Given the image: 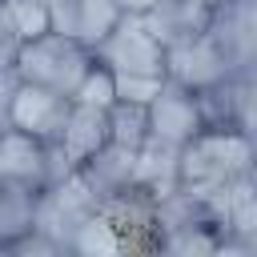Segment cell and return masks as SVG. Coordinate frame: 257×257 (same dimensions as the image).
<instances>
[{
    "instance_id": "cell-1",
    "label": "cell",
    "mask_w": 257,
    "mask_h": 257,
    "mask_svg": "<svg viewBox=\"0 0 257 257\" xmlns=\"http://www.w3.org/2000/svg\"><path fill=\"white\" fill-rule=\"evenodd\" d=\"M253 137L233 128H201L193 141L177 149V185L185 189H217L241 173H253Z\"/></svg>"
},
{
    "instance_id": "cell-2",
    "label": "cell",
    "mask_w": 257,
    "mask_h": 257,
    "mask_svg": "<svg viewBox=\"0 0 257 257\" xmlns=\"http://www.w3.org/2000/svg\"><path fill=\"white\" fill-rule=\"evenodd\" d=\"M88 64H92V48H84L80 40L60 36V32L48 28L40 36L20 40L12 72H16V80H32V84H44V88H56V92L72 96V88H76V80L84 76Z\"/></svg>"
},
{
    "instance_id": "cell-3",
    "label": "cell",
    "mask_w": 257,
    "mask_h": 257,
    "mask_svg": "<svg viewBox=\"0 0 257 257\" xmlns=\"http://www.w3.org/2000/svg\"><path fill=\"white\" fill-rule=\"evenodd\" d=\"M92 56L112 76H165V48L133 12H120V20L104 32Z\"/></svg>"
},
{
    "instance_id": "cell-4",
    "label": "cell",
    "mask_w": 257,
    "mask_h": 257,
    "mask_svg": "<svg viewBox=\"0 0 257 257\" xmlns=\"http://www.w3.org/2000/svg\"><path fill=\"white\" fill-rule=\"evenodd\" d=\"M96 213L112 225L120 253H157L161 225H157V197L141 185H124L120 193L104 197Z\"/></svg>"
},
{
    "instance_id": "cell-5",
    "label": "cell",
    "mask_w": 257,
    "mask_h": 257,
    "mask_svg": "<svg viewBox=\"0 0 257 257\" xmlns=\"http://www.w3.org/2000/svg\"><path fill=\"white\" fill-rule=\"evenodd\" d=\"M96 193L76 177V169L64 177V181H56V185H44L40 189V201H36V225L32 229H40L44 237H52L64 253H68V237L96 213Z\"/></svg>"
},
{
    "instance_id": "cell-6",
    "label": "cell",
    "mask_w": 257,
    "mask_h": 257,
    "mask_svg": "<svg viewBox=\"0 0 257 257\" xmlns=\"http://www.w3.org/2000/svg\"><path fill=\"white\" fill-rule=\"evenodd\" d=\"M205 32L233 72H257V0H217Z\"/></svg>"
},
{
    "instance_id": "cell-7",
    "label": "cell",
    "mask_w": 257,
    "mask_h": 257,
    "mask_svg": "<svg viewBox=\"0 0 257 257\" xmlns=\"http://www.w3.org/2000/svg\"><path fill=\"white\" fill-rule=\"evenodd\" d=\"M145 108H149V137L153 141H165V145H177L181 149L185 141H193L205 128L197 92L185 88V84H177V80H169V76L161 80L157 96Z\"/></svg>"
},
{
    "instance_id": "cell-8",
    "label": "cell",
    "mask_w": 257,
    "mask_h": 257,
    "mask_svg": "<svg viewBox=\"0 0 257 257\" xmlns=\"http://www.w3.org/2000/svg\"><path fill=\"white\" fill-rule=\"evenodd\" d=\"M253 76L257 72H233V76L197 92L205 128H233V133L253 137V92H257Z\"/></svg>"
},
{
    "instance_id": "cell-9",
    "label": "cell",
    "mask_w": 257,
    "mask_h": 257,
    "mask_svg": "<svg viewBox=\"0 0 257 257\" xmlns=\"http://www.w3.org/2000/svg\"><path fill=\"white\" fill-rule=\"evenodd\" d=\"M68 96L56 92V88H44V84H32V80H16V92H12V104H8V124L36 137V141H56L60 128H64V116H68Z\"/></svg>"
},
{
    "instance_id": "cell-10",
    "label": "cell",
    "mask_w": 257,
    "mask_h": 257,
    "mask_svg": "<svg viewBox=\"0 0 257 257\" xmlns=\"http://www.w3.org/2000/svg\"><path fill=\"white\" fill-rule=\"evenodd\" d=\"M165 76L185 84V88H193V92H201V88L233 76V68L221 56V48L209 40V32H201V36L177 44V48H165Z\"/></svg>"
},
{
    "instance_id": "cell-11",
    "label": "cell",
    "mask_w": 257,
    "mask_h": 257,
    "mask_svg": "<svg viewBox=\"0 0 257 257\" xmlns=\"http://www.w3.org/2000/svg\"><path fill=\"white\" fill-rule=\"evenodd\" d=\"M116 20H120V8L112 0H52L48 4V28L80 40L84 48H96Z\"/></svg>"
},
{
    "instance_id": "cell-12",
    "label": "cell",
    "mask_w": 257,
    "mask_h": 257,
    "mask_svg": "<svg viewBox=\"0 0 257 257\" xmlns=\"http://www.w3.org/2000/svg\"><path fill=\"white\" fill-rule=\"evenodd\" d=\"M213 4L209 0H157L149 12H141L145 28L161 40V48H177L209 28Z\"/></svg>"
},
{
    "instance_id": "cell-13",
    "label": "cell",
    "mask_w": 257,
    "mask_h": 257,
    "mask_svg": "<svg viewBox=\"0 0 257 257\" xmlns=\"http://www.w3.org/2000/svg\"><path fill=\"white\" fill-rule=\"evenodd\" d=\"M133 169H137V149H124L116 141H104L92 157H84L76 165V177L96 193V201L120 193L124 185H133Z\"/></svg>"
},
{
    "instance_id": "cell-14",
    "label": "cell",
    "mask_w": 257,
    "mask_h": 257,
    "mask_svg": "<svg viewBox=\"0 0 257 257\" xmlns=\"http://www.w3.org/2000/svg\"><path fill=\"white\" fill-rule=\"evenodd\" d=\"M36 201H40L36 185L0 177V253H8L20 237L32 233V225H36Z\"/></svg>"
},
{
    "instance_id": "cell-15",
    "label": "cell",
    "mask_w": 257,
    "mask_h": 257,
    "mask_svg": "<svg viewBox=\"0 0 257 257\" xmlns=\"http://www.w3.org/2000/svg\"><path fill=\"white\" fill-rule=\"evenodd\" d=\"M104 141H108V116H104V108H92V104H76L72 100L68 104V116H64V128L56 137V145L64 149V157L72 165H80Z\"/></svg>"
},
{
    "instance_id": "cell-16",
    "label": "cell",
    "mask_w": 257,
    "mask_h": 257,
    "mask_svg": "<svg viewBox=\"0 0 257 257\" xmlns=\"http://www.w3.org/2000/svg\"><path fill=\"white\" fill-rule=\"evenodd\" d=\"M0 177L44 189V141L12 128V124L0 128Z\"/></svg>"
},
{
    "instance_id": "cell-17",
    "label": "cell",
    "mask_w": 257,
    "mask_h": 257,
    "mask_svg": "<svg viewBox=\"0 0 257 257\" xmlns=\"http://www.w3.org/2000/svg\"><path fill=\"white\" fill-rule=\"evenodd\" d=\"M133 185L149 189L153 197L169 193L177 185V145H165V141H145L137 149V169H133Z\"/></svg>"
},
{
    "instance_id": "cell-18",
    "label": "cell",
    "mask_w": 257,
    "mask_h": 257,
    "mask_svg": "<svg viewBox=\"0 0 257 257\" xmlns=\"http://www.w3.org/2000/svg\"><path fill=\"white\" fill-rule=\"evenodd\" d=\"M217 245H221V229L209 225V221H193V225H173V229H161V241H157V253H181V257H217Z\"/></svg>"
},
{
    "instance_id": "cell-19",
    "label": "cell",
    "mask_w": 257,
    "mask_h": 257,
    "mask_svg": "<svg viewBox=\"0 0 257 257\" xmlns=\"http://www.w3.org/2000/svg\"><path fill=\"white\" fill-rule=\"evenodd\" d=\"M104 116H108V141H116V145H124V149H141V145L149 141V108H145V104L116 96V100L104 108Z\"/></svg>"
},
{
    "instance_id": "cell-20",
    "label": "cell",
    "mask_w": 257,
    "mask_h": 257,
    "mask_svg": "<svg viewBox=\"0 0 257 257\" xmlns=\"http://www.w3.org/2000/svg\"><path fill=\"white\" fill-rule=\"evenodd\" d=\"M68 100H76V104H92V108H108V104L116 100V80H112V72L92 56V64L84 68V76L76 80V88H72Z\"/></svg>"
},
{
    "instance_id": "cell-21",
    "label": "cell",
    "mask_w": 257,
    "mask_h": 257,
    "mask_svg": "<svg viewBox=\"0 0 257 257\" xmlns=\"http://www.w3.org/2000/svg\"><path fill=\"white\" fill-rule=\"evenodd\" d=\"M68 253H84V257H96V253H120V241H116L112 225H108L100 213H92V217L68 237Z\"/></svg>"
},
{
    "instance_id": "cell-22",
    "label": "cell",
    "mask_w": 257,
    "mask_h": 257,
    "mask_svg": "<svg viewBox=\"0 0 257 257\" xmlns=\"http://www.w3.org/2000/svg\"><path fill=\"white\" fill-rule=\"evenodd\" d=\"M4 8H8L12 28H16L20 40L48 32V4L44 0H4Z\"/></svg>"
},
{
    "instance_id": "cell-23",
    "label": "cell",
    "mask_w": 257,
    "mask_h": 257,
    "mask_svg": "<svg viewBox=\"0 0 257 257\" xmlns=\"http://www.w3.org/2000/svg\"><path fill=\"white\" fill-rule=\"evenodd\" d=\"M116 80V96L120 100H137V104H149L161 88L165 76H112Z\"/></svg>"
},
{
    "instance_id": "cell-24",
    "label": "cell",
    "mask_w": 257,
    "mask_h": 257,
    "mask_svg": "<svg viewBox=\"0 0 257 257\" xmlns=\"http://www.w3.org/2000/svg\"><path fill=\"white\" fill-rule=\"evenodd\" d=\"M16 48H20V36H16L12 16H8V8H4V0H0V72H4V68H12Z\"/></svg>"
},
{
    "instance_id": "cell-25",
    "label": "cell",
    "mask_w": 257,
    "mask_h": 257,
    "mask_svg": "<svg viewBox=\"0 0 257 257\" xmlns=\"http://www.w3.org/2000/svg\"><path fill=\"white\" fill-rule=\"evenodd\" d=\"M12 92H16V72L4 68V72H0V128H8V104H12Z\"/></svg>"
},
{
    "instance_id": "cell-26",
    "label": "cell",
    "mask_w": 257,
    "mask_h": 257,
    "mask_svg": "<svg viewBox=\"0 0 257 257\" xmlns=\"http://www.w3.org/2000/svg\"><path fill=\"white\" fill-rule=\"evenodd\" d=\"M112 4H116L120 12H133V16H141V12H149L157 0H112Z\"/></svg>"
},
{
    "instance_id": "cell-27",
    "label": "cell",
    "mask_w": 257,
    "mask_h": 257,
    "mask_svg": "<svg viewBox=\"0 0 257 257\" xmlns=\"http://www.w3.org/2000/svg\"><path fill=\"white\" fill-rule=\"evenodd\" d=\"M44 4H52V0H44Z\"/></svg>"
},
{
    "instance_id": "cell-28",
    "label": "cell",
    "mask_w": 257,
    "mask_h": 257,
    "mask_svg": "<svg viewBox=\"0 0 257 257\" xmlns=\"http://www.w3.org/2000/svg\"><path fill=\"white\" fill-rule=\"evenodd\" d=\"M209 4H217V0H209Z\"/></svg>"
}]
</instances>
